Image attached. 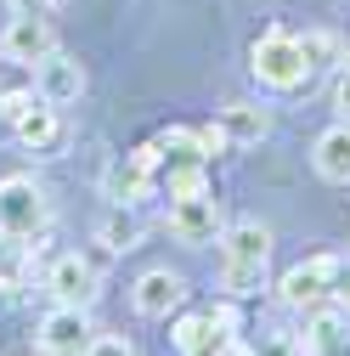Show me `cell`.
Returning <instances> with one entry per match:
<instances>
[{"instance_id":"1","label":"cell","mask_w":350,"mask_h":356,"mask_svg":"<svg viewBox=\"0 0 350 356\" xmlns=\"http://www.w3.org/2000/svg\"><path fill=\"white\" fill-rule=\"evenodd\" d=\"M249 68H254L260 85H272V91H299V85H311V63H305V51H299V34H283V29H266L254 40Z\"/></svg>"},{"instance_id":"2","label":"cell","mask_w":350,"mask_h":356,"mask_svg":"<svg viewBox=\"0 0 350 356\" xmlns=\"http://www.w3.org/2000/svg\"><path fill=\"white\" fill-rule=\"evenodd\" d=\"M51 227V198L34 187V175H6L0 181V238H40Z\"/></svg>"},{"instance_id":"3","label":"cell","mask_w":350,"mask_h":356,"mask_svg":"<svg viewBox=\"0 0 350 356\" xmlns=\"http://www.w3.org/2000/svg\"><path fill=\"white\" fill-rule=\"evenodd\" d=\"M339 266H344L339 254H311V260L288 266L283 283H277V300H283L288 311H311V305L333 300V277H339Z\"/></svg>"},{"instance_id":"4","label":"cell","mask_w":350,"mask_h":356,"mask_svg":"<svg viewBox=\"0 0 350 356\" xmlns=\"http://www.w3.org/2000/svg\"><path fill=\"white\" fill-rule=\"evenodd\" d=\"M57 51V29L46 12H17L6 23V34H0V57L17 63V68H34V63H46Z\"/></svg>"},{"instance_id":"5","label":"cell","mask_w":350,"mask_h":356,"mask_svg":"<svg viewBox=\"0 0 350 356\" xmlns=\"http://www.w3.org/2000/svg\"><path fill=\"white\" fill-rule=\"evenodd\" d=\"M169 232L181 238V243H192V249L221 243V232H226L221 198H215V193H203V198H175V204H169Z\"/></svg>"},{"instance_id":"6","label":"cell","mask_w":350,"mask_h":356,"mask_svg":"<svg viewBox=\"0 0 350 356\" xmlns=\"http://www.w3.org/2000/svg\"><path fill=\"white\" fill-rule=\"evenodd\" d=\"M46 289L57 305H85L91 311L97 300V260H85V254H57L46 266Z\"/></svg>"},{"instance_id":"7","label":"cell","mask_w":350,"mask_h":356,"mask_svg":"<svg viewBox=\"0 0 350 356\" xmlns=\"http://www.w3.org/2000/svg\"><path fill=\"white\" fill-rule=\"evenodd\" d=\"M85 345H91V317H85V305H51L46 323H40V350L85 356Z\"/></svg>"},{"instance_id":"8","label":"cell","mask_w":350,"mask_h":356,"mask_svg":"<svg viewBox=\"0 0 350 356\" xmlns=\"http://www.w3.org/2000/svg\"><path fill=\"white\" fill-rule=\"evenodd\" d=\"M130 305L142 311V317H169V311H181L187 305V283H181V272H169V266H158V272H142L136 277V289H130Z\"/></svg>"},{"instance_id":"9","label":"cell","mask_w":350,"mask_h":356,"mask_svg":"<svg viewBox=\"0 0 350 356\" xmlns=\"http://www.w3.org/2000/svg\"><path fill=\"white\" fill-rule=\"evenodd\" d=\"M34 91L46 97L51 108H68V102H79V97H85V68H79V57H68V51H51L46 63H34Z\"/></svg>"},{"instance_id":"10","label":"cell","mask_w":350,"mask_h":356,"mask_svg":"<svg viewBox=\"0 0 350 356\" xmlns=\"http://www.w3.org/2000/svg\"><path fill=\"white\" fill-rule=\"evenodd\" d=\"M272 260V227L260 220H232L221 232V266H266Z\"/></svg>"},{"instance_id":"11","label":"cell","mask_w":350,"mask_h":356,"mask_svg":"<svg viewBox=\"0 0 350 356\" xmlns=\"http://www.w3.org/2000/svg\"><path fill=\"white\" fill-rule=\"evenodd\" d=\"M12 130H17V142H23L28 153H57V147H62V136H68V130H62V108H51L46 97H40V102H34Z\"/></svg>"},{"instance_id":"12","label":"cell","mask_w":350,"mask_h":356,"mask_svg":"<svg viewBox=\"0 0 350 356\" xmlns=\"http://www.w3.org/2000/svg\"><path fill=\"white\" fill-rule=\"evenodd\" d=\"M311 164H317V175H322V181L350 187V119H339L333 130H322V136H317Z\"/></svg>"},{"instance_id":"13","label":"cell","mask_w":350,"mask_h":356,"mask_svg":"<svg viewBox=\"0 0 350 356\" xmlns=\"http://www.w3.org/2000/svg\"><path fill=\"white\" fill-rule=\"evenodd\" d=\"M221 130L232 147H260L272 136V113L260 102H232V108H221Z\"/></svg>"},{"instance_id":"14","label":"cell","mask_w":350,"mask_h":356,"mask_svg":"<svg viewBox=\"0 0 350 356\" xmlns=\"http://www.w3.org/2000/svg\"><path fill=\"white\" fill-rule=\"evenodd\" d=\"M102 249H113V254H124V249H136L142 243V215H136V204H113L108 215H102Z\"/></svg>"},{"instance_id":"15","label":"cell","mask_w":350,"mask_h":356,"mask_svg":"<svg viewBox=\"0 0 350 356\" xmlns=\"http://www.w3.org/2000/svg\"><path fill=\"white\" fill-rule=\"evenodd\" d=\"M305 317H311V323H305V339H311L317 350H333V345L344 339L350 311H344L339 300H322V305H311V311H305Z\"/></svg>"},{"instance_id":"16","label":"cell","mask_w":350,"mask_h":356,"mask_svg":"<svg viewBox=\"0 0 350 356\" xmlns=\"http://www.w3.org/2000/svg\"><path fill=\"white\" fill-rule=\"evenodd\" d=\"M153 142L164 147V164H169V170H175V164H209L203 136H198V130H187V124H169V130H158Z\"/></svg>"},{"instance_id":"17","label":"cell","mask_w":350,"mask_h":356,"mask_svg":"<svg viewBox=\"0 0 350 356\" xmlns=\"http://www.w3.org/2000/svg\"><path fill=\"white\" fill-rule=\"evenodd\" d=\"M108 193H113V204H136V198H147V193H153V175L124 153V159L108 170Z\"/></svg>"},{"instance_id":"18","label":"cell","mask_w":350,"mask_h":356,"mask_svg":"<svg viewBox=\"0 0 350 356\" xmlns=\"http://www.w3.org/2000/svg\"><path fill=\"white\" fill-rule=\"evenodd\" d=\"M175 350H181V356H198V350H215V339H221V334H215V323H209V311H187V317H175Z\"/></svg>"},{"instance_id":"19","label":"cell","mask_w":350,"mask_h":356,"mask_svg":"<svg viewBox=\"0 0 350 356\" xmlns=\"http://www.w3.org/2000/svg\"><path fill=\"white\" fill-rule=\"evenodd\" d=\"M164 187H169V198H203L209 193V170L203 164H175L164 175Z\"/></svg>"},{"instance_id":"20","label":"cell","mask_w":350,"mask_h":356,"mask_svg":"<svg viewBox=\"0 0 350 356\" xmlns=\"http://www.w3.org/2000/svg\"><path fill=\"white\" fill-rule=\"evenodd\" d=\"M221 283H226L232 300H249V294L266 289V266H221Z\"/></svg>"},{"instance_id":"21","label":"cell","mask_w":350,"mask_h":356,"mask_svg":"<svg viewBox=\"0 0 350 356\" xmlns=\"http://www.w3.org/2000/svg\"><path fill=\"white\" fill-rule=\"evenodd\" d=\"M299 51H305V63H311V74H317V68H328L339 57V40L328 29H311V34H299Z\"/></svg>"},{"instance_id":"22","label":"cell","mask_w":350,"mask_h":356,"mask_svg":"<svg viewBox=\"0 0 350 356\" xmlns=\"http://www.w3.org/2000/svg\"><path fill=\"white\" fill-rule=\"evenodd\" d=\"M254 356H317V345H311V339H299V334H272Z\"/></svg>"},{"instance_id":"23","label":"cell","mask_w":350,"mask_h":356,"mask_svg":"<svg viewBox=\"0 0 350 356\" xmlns=\"http://www.w3.org/2000/svg\"><path fill=\"white\" fill-rule=\"evenodd\" d=\"M85 356H136V350H130L124 339H113V334H102V339H91V345H85Z\"/></svg>"},{"instance_id":"24","label":"cell","mask_w":350,"mask_h":356,"mask_svg":"<svg viewBox=\"0 0 350 356\" xmlns=\"http://www.w3.org/2000/svg\"><path fill=\"white\" fill-rule=\"evenodd\" d=\"M209 323H215V334H238V328H243L238 305H215V311H209Z\"/></svg>"},{"instance_id":"25","label":"cell","mask_w":350,"mask_h":356,"mask_svg":"<svg viewBox=\"0 0 350 356\" xmlns=\"http://www.w3.org/2000/svg\"><path fill=\"white\" fill-rule=\"evenodd\" d=\"M333 108H339V119H350V68H339V79H333Z\"/></svg>"},{"instance_id":"26","label":"cell","mask_w":350,"mask_h":356,"mask_svg":"<svg viewBox=\"0 0 350 356\" xmlns=\"http://www.w3.org/2000/svg\"><path fill=\"white\" fill-rule=\"evenodd\" d=\"M198 136H203V153H221V147H232V142H226V130H221V119H215V124H203Z\"/></svg>"},{"instance_id":"27","label":"cell","mask_w":350,"mask_h":356,"mask_svg":"<svg viewBox=\"0 0 350 356\" xmlns=\"http://www.w3.org/2000/svg\"><path fill=\"white\" fill-rule=\"evenodd\" d=\"M333 300H339V305L350 311V260L339 266V277H333Z\"/></svg>"},{"instance_id":"28","label":"cell","mask_w":350,"mask_h":356,"mask_svg":"<svg viewBox=\"0 0 350 356\" xmlns=\"http://www.w3.org/2000/svg\"><path fill=\"white\" fill-rule=\"evenodd\" d=\"M12 6H17V12H46V17H51V0H12Z\"/></svg>"},{"instance_id":"29","label":"cell","mask_w":350,"mask_h":356,"mask_svg":"<svg viewBox=\"0 0 350 356\" xmlns=\"http://www.w3.org/2000/svg\"><path fill=\"white\" fill-rule=\"evenodd\" d=\"M339 68H350V40H344V46H339Z\"/></svg>"},{"instance_id":"30","label":"cell","mask_w":350,"mask_h":356,"mask_svg":"<svg viewBox=\"0 0 350 356\" xmlns=\"http://www.w3.org/2000/svg\"><path fill=\"white\" fill-rule=\"evenodd\" d=\"M28 356H51V350H28Z\"/></svg>"}]
</instances>
